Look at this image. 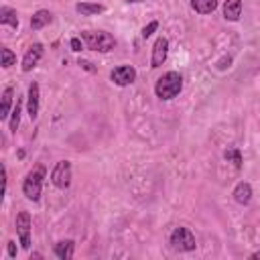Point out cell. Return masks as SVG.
<instances>
[{"mask_svg":"<svg viewBox=\"0 0 260 260\" xmlns=\"http://www.w3.org/2000/svg\"><path fill=\"white\" fill-rule=\"evenodd\" d=\"M110 79H112L116 85H120V88L130 85V83H134V79H136V69H134L132 65H120V67L112 69Z\"/></svg>","mask_w":260,"mask_h":260,"instance_id":"obj_8","label":"cell"},{"mask_svg":"<svg viewBox=\"0 0 260 260\" xmlns=\"http://www.w3.org/2000/svg\"><path fill=\"white\" fill-rule=\"evenodd\" d=\"M27 108H29L31 120H35L39 116V83L37 81H33L29 85V92H27Z\"/></svg>","mask_w":260,"mask_h":260,"instance_id":"obj_10","label":"cell"},{"mask_svg":"<svg viewBox=\"0 0 260 260\" xmlns=\"http://www.w3.org/2000/svg\"><path fill=\"white\" fill-rule=\"evenodd\" d=\"M252 258H254V260H258V258H260V252H254V254H252Z\"/></svg>","mask_w":260,"mask_h":260,"instance_id":"obj_26","label":"cell"},{"mask_svg":"<svg viewBox=\"0 0 260 260\" xmlns=\"http://www.w3.org/2000/svg\"><path fill=\"white\" fill-rule=\"evenodd\" d=\"M45 173H47V169H45L43 163H39L33 171L27 173V177L23 181V193H25L27 199H31V201H39L41 199V189H43Z\"/></svg>","mask_w":260,"mask_h":260,"instance_id":"obj_1","label":"cell"},{"mask_svg":"<svg viewBox=\"0 0 260 260\" xmlns=\"http://www.w3.org/2000/svg\"><path fill=\"white\" fill-rule=\"evenodd\" d=\"M75 11H77L79 15L90 17V15H100V13L104 11V7L98 5V3H79V5L75 7Z\"/></svg>","mask_w":260,"mask_h":260,"instance_id":"obj_19","label":"cell"},{"mask_svg":"<svg viewBox=\"0 0 260 260\" xmlns=\"http://www.w3.org/2000/svg\"><path fill=\"white\" fill-rule=\"evenodd\" d=\"M0 25H11V27H19V17L17 11L11 7H0Z\"/></svg>","mask_w":260,"mask_h":260,"instance_id":"obj_16","label":"cell"},{"mask_svg":"<svg viewBox=\"0 0 260 260\" xmlns=\"http://www.w3.org/2000/svg\"><path fill=\"white\" fill-rule=\"evenodd\" d=\"M13 98H15V90L9 85L3 92V106H0V118H7L11 114V106H13Z\"/></svg>","mask_w":260,"mask_h":260,"instance_id":"obj_17","label":"cell"},{"mask_svg":"<svg viewBox=\"0 0 260 260\" xmlns=\"http://www.w3.org/2000/svg\"><path fill=\"white\" fill-rule=\"evenodd\" d=\"M17 234H19V242L25 250L31 248V216L29 212H19L17 216Z\"/></svg>","mask_w":260,"mask_h":260,"instance_id":"obj_6","label":"cell"},{"mask_svg":"<svg viewBox=\"0 0 260 260\" xmlns=\"http://www.w3.org/2000/svg\"><path fill=\"white\" fill-rule=\"evenodd\" d=\"M7 250H9V256H11V258L17 256V244H15V242H9V248H7Z\"/></svg>","mask_w":260,"mask_h":260,"instance_id":"obj_24","label":"cell"},{"mask_svg":"<svg viewBox=\"0 0 260 260\" xmlns=\"http://www.w3.org/2000/svg\"><path fill=\"white\" fill-rule=\"evenodd\" d=\"M81 39H83L88 49L100 51V53H108V51H112L114 45H116L114 37L110 33H106V31H83Z\"/></svg>","mask_w":260,"mask_h":260,"instance_id":"obj_3","label":"cell"},{"mask_svg":"<svg viewBox=\"0 0 260 260\" xmlns=\"http://www.w3.org/2000/svg\"><path fill=\"white\" fill-rule=\"evenodd\" d=\"M169 55V39L167 37H159L157 43L152 47V59H150V67L152 69H159Z\"/></svg>","mask_w":260,"mask_h":260,"instance_id":"obj_7","label":"cell"},{"mask_svg":"<svg viewBox=\"0 0 260 260\" xmlns=\"http://www.w3.org/2000/svg\"><path fill=\"white\" fill-rule=\"evenodd\" d=\"M234 199L238 203H242V205H248L250 199H252V185L246 183V181H240L236 185V189H234Z\"/></svg>","mask_w":260,"mask_h":260,"instance_id":"obj_13","label":"cell"},{"mask_svg":"<svg viewBox=\"0 0 260 260\" xmlns=\"http://www.w3.org/2000/svg\"><path fill=\"white\" fill-rule=\"evenodd\" d=\"M51 21H53V15H51L49 11H37V13L33 15V19H31V29H33V31H39V29H43L45 25H49Z\"/></svg>","mask_w":260,"mask_h":260,"instance_id":"obj_15","label":"cell"},{"mask_svg":"<svg viewBox=\"0 0 260 260\" xmlns=\"http://www.w3.org/2000/svg\"><path fill=\"white\" fill-rule=\"evenodd\" d=\"M157 29H159V23H157V21L148 23V25H146V27L142 29V33H140V35H142V39H148V37H150V35L154 33V31H157Z\"/></svg>","mask_w":260,"mask_h":260,"instance_id":"obj_22","label":"cell"},{"mask_svg":"<svg viewBox=\"0 0 260 260\" xmlns=\"http://www.w3.org/2000/svg\"><path fill=\"white\" fill-rule=\"evenodd\" d=\"M169 242H171V248H173L175 252H193V250L197 248L195 236L191 234L189 228H183V226H179V228L173 230Z\"/></svg>","mask_w":260,"mask_h":260,"instance_id":"obj_4","label":"cell"},{"mask_svg":"<svg viewBox=\"0 0 260 260\" xmlns=\"http://www.w3.org/2000/svg\"><path fill=\"white\" fill-rule=\"evenodd\" d=\"M51 181L59 189H67L71 185V163L69 161H59L55 169L51 171Z\"/></svg>","mask_w":260,"mask_h":260,"instance_id":"obj_5","label":"cell"},{"mask_svg":"<svg viewBox=\"0 0 260 260\" xmlns=\"http://www.w3.org/2000/svg\"><path fill=\"white\" fill-rule=\"evenodd\" d=\"M53 252H55V256L59 260H71L73 258V252H75V242L73 240H61V242L55 244Z\"/></svg>","mask_w":260,"mask_h":260,"instance_id":"obj_11","label":"cell"},{"mask_svg":"<svg viewBox=\"0 0 260 260\" xmlns=\"http://www.w3.org/2000/svg\"><path fill=\"white\" fill-rule=\"evenodd\" d=\"M15 63H17V55L13 53L11 49L3 47V51H0V65H3V67H11Z\"/></svg>","mask_w":260,"mask_h":260,"instance_id":"obj_21","label":"cell"},{"mask_svg":"<svg viewBox=\"0 0 260 260\" xmlns=\"http://www.w3.org/2000/svg\"><path fill=\"white\" fill-rule=\"evenodd\" d=\"M41 57H43V45H41V43L31 45L29 51L25 53V57H23V71H25V73L33 71V69L37 67V63L41 61Z\"/></svg>","mask_w":260,"mask_h":260,"instance_id":"obj_9","label":"cell"},{"mask_svg":"<svg viewBox=\"0 0 260 260\" xmlns=\"http://www.w3.org/2000/svg\"><path fill=\"white\" fill-rule=\"evenodd\" d=\"M79 65H81L83 69H88V71H96V69L92 67V63H90V61H83V59H79Z\"/></svg>","mask_w":260,"mask_h":260,"instance_id":"obj_25","label":"cell"},{"mask_svg":"<svg viewBox=\"0 0 260 260\" xmlns=\"http://www.w3.org/2000/svg\"><path fill=\"white\" fill-rule=\"evenodd\" d=\"M224 159H226L228 163H234V167H236V169H242L244 159H242V152H240V148H238V146H228V148H226V152H224Z\"/></svg>","mask_w":260,"mask_h":260,"instance_id":"obj_18","label":"cell"},{"mask_svg":"<svg viewBox=\"0 0 260 260\" xmlns=\"http://www.w3.org/2000/svg\"><path fill=\"white\" fill-rule=\"evenodd\" d=\"M181 88H183V77L177 71H169L157 81L154 94H157V98H161V100H173L181 92Z\"/></svg>","mask_w":260,"mask_h":260,"instance_id":"obj_2","label":"cell"},{"mask_svg":"<svg viewBox=\"0 0 260 260\" xmlns=\"http://www.w3.org/2000/svg\"><path fill=\"white\" fill-rule=\"evenodd\" d=\"M191 9L199 15H210L218 9V0H191Z\"/></svg>","mask_w":260,"mask_h":260,"instance_id":"obj_14","label":"cell"},{"mask_svg":"<svg viewBox=\"0 0 260 260\" xmlns=\"http://www.w3.org/2000/svg\"><path fill=\"white\" fill-rule=\"evenodd\" d=\"M126 3H142V0H126Z\"/></svg>","mask_w":260,"mask_h":260,"instance_id":"obj_27","label":"cell"},{"mask_svg":"<svg viewBox=\"0 0 260 260\" xmlns=\"http://www.w3.org/2000/svg\"><path fill=\"white\" fill-rule=\"evenodd\" d=\"M71 49L75 51V53H79V51H83V39H79V37H73V39H71Z\"/></svg>","mask_w":260,"mask_h":260,"instance_id":"obj_23","label":"cell"},{"mask_svg":"<svg viewBox=\"0 0 260 260\" xmlns=\"http://www.w3.org/2000/svg\"><path fill=\"white\" fill-rule=\"evenodd\" d=\"M21 110H23V100L21 98H17V104H15V108H13V116H11V132H17V128H19V122H21Z\"/></svg>","mask_w":260,"mask_h":260,"instance_id":"obj_20","label":"cell"},{"mask_svg":"<svg viewBox=\"0 0 260 260\" xmlns=\"http://www.w3.org/2000/svg\"><path fill=\"white\" fill-rule=\"evenodd\" d=\"M224 17H226V21L236 23L242 17V0H226L224 3Z\"/></svg>","mask_w":260,"mask_h":260,"instance_id":"obj_12","label":"cell"}]
</instances>
